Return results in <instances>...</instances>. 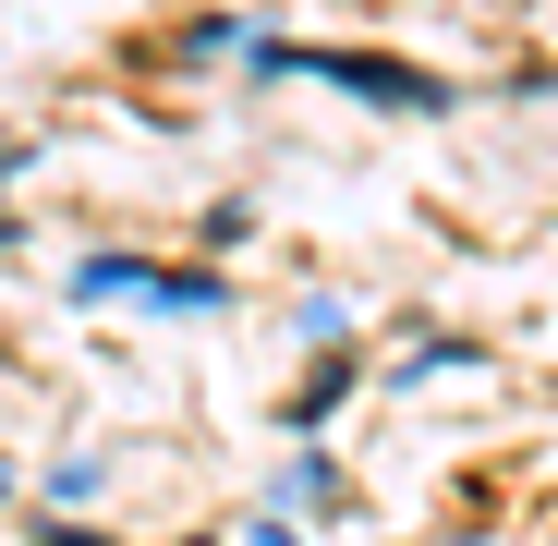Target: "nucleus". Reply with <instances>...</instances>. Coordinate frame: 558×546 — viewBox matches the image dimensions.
Listing matches in <instances>:
<instances>
[{
  "label": "nucleus",
  "instance_id": "f257e3e1",
  "mask_svg": "<svg viewBox=\"0 0 558 546\" xmlns=\"http://www.w3.org/2000/svg\"><path fill=\"white\" fill-rule=\"evenodd\" d=\"M255 73H304V85H352V98H377V110H449V85L413 73V61H364V49H304V37H243Z\"/></svg>",
  "mask_w": 558,
  "mask_h": 546
},
{
  "label": "nucleus",
  "instance_id": "f03ea898",
  "mask_svg": "<svg viewBox=\"0 0 558 546\" xmlns=\"http://www.w3.org/2000/svg\"><path fill=\"white\" fill-rule=\"evenodd\" d=\"M73 304H158V316H219V267L195 280V267H146V255H85L73 267Z\"/></svg>",
  "mask_w": 558,
  "mask_h": 546
},
{
  "label": "nucleus",
  "instance_id": "39448f33",
  "mask_svg": "<svg viewBox=\"0 0 558 546\" xmlns=\"http://www.w3.org/2000/svg\"><path fill=\"white\" fill-rule=\"evenodd\" d=\"M0 498H13V474H0Z\"/></svg>",
  "mask_w": 558,
  "mask_h": 546
},
{
  "label": "nucleus",
  "instance_id": "7ed1b4c3",
  "mask_svg": "<svg viewBox=\"0 0 558 546\" xmlns=\"http://www.w3.org/2000/svg\"><path fill=\"white\" fill-rule=\"evenodd\" d=\"M37 546H98V534H85V522H49V534H37Z\"/></svg>",
  "mask_w": 558,
  "mask_h": 546
},
{
  "label": "nucleus",
  "instance_id": "20e7f679",
  "mask_svg": "<svg viewBox=\"0 0 558 546\" xmlns=\"http://www.w3.org/2000/svg\"><path fill=\"white\" fill-rule=\"evenodd\" d=\"M255 546H304V534H292V522H255Z\"/></svg>",
  "mask_w": 558,
  "mask_h": 546
}]
</instances>
